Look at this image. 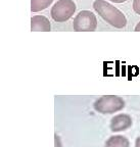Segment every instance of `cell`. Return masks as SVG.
<instances>
[{
  "label": "cell",
  "instance_id": "6da1fadb",
  "mask_svg": "<svg viewBox=\"0 0 140 147\" xmlns=\"http://www.w3.org/2000/svg\"><path fill=\"white\" fill-rule=\"evenodd\" d=\"M93 8L102 20L118 29H123L127 25V18L121 10L106 2V0H95Z\"/></svg>",
  "mask_w": 140,
  "mask_h": 147
},
{
  "label": "cell",
  "instance_id": "7a4b0ae2",
  "mask_svg": "<svg viewBox=\"0 0 140 147\" xmlns=\"http://www.w3.org/2000/svg\"><path fill=\"white\" fill-rule=\"evenodd\" d=\"M93 107L97 113L103 115L115 113L125 107V101L117 95H104L95 101Z\"/></svg>",
  "mask_w": 140,
  "mask_h": 147
},
{
  "label": "cell",
  "instance_id": "3957f363",
  "mask_svg": "<svg viewBox=\"0 0 140 147\" xmlns=\"http://www.w3.org/2000/svg\"><path fill=\"white\" fill-rule=\"evenodd\" d=\"M76 11V3L73 0H58L51 8V16L55 22L69 21Z\"/></svg>",
  "mask_w": 140,
  "mask_h": 147
},
{
  "label": "cell",
  "instance_id": "277c9868",
  "mask_svg": "<svg viewBox=\"0 0 140 147\" xmlns=\"http://www.w3.org/2000/svg\"><path fill=\"white\" fill-rule=\"evenodd\" d=\"M73 28L76 32H94L97 28V18L93 12L82 10L74 18Z\"/></svg>",
  "mask_w": 140,
  "mask_h": 147
},
{
  "label": "cell",
  "instance_id": "5b68a950",
  "mask_svg": "<svg viewBox=\"0 0 140 147\" xmlns=\"http://www.w3.org/2000/svg\"><path fill=\"white\" fill-rule=\"evenodd\" d=\"M132 126V119L129 115H118L110 119V128L113 132L125 131Z\"/></svg>",
  "mask_w": 140,
  "mask_h": 147
},
{
  "label": "cell",
  "instance_id": "8992f818",
  "mask_svg": "<svg viewBox=\"0 0 140 147\" xmlns=\"http://www.w3.org/2000/svg\"><path fill=\"white\" fill-rule=\"evenodd\" d=\"M31 31L32 32H50V22L44 16H32V18H31Z\"/></svg>",
  "mask_w": 140,
  "mask_h": 147
},
{
  "label": "cell",
  "instance_id": "52a82bcc",
  "mask_svg": "<svg viewBox=\"0 0 140 147\" xmlns=\"http://www.w3.org/2000/svg\"><path fill=\"white\" fill-rule=\"evenodd\" d=\"M106 147H130V142L125 136H112L106 140Z\"/></svg>",
  "mask_w": 140,
  "mask_h": 147
},
{
  "label": "cell",
  "instance_id": "ba28073f",
  "mask_svg": "<svg viewBox=\"0 0 140 147\" xmlns=\"http://www.w3.org/2000/svg\"><path fill=\"white\" fill-rule=\"evenodd\" d=\"M52 2L53 0H31V11H41L43 9L47 8Z\"/></svg>",
  "mask_w": 140,
  "mask_h": 147
},
{
  "label": "cell",
  "instance_id": "9c48e42d",
  "mask_svg": "<svg viewBox=\"0 0 140 147\" xmlns=\"http://www.w3.org/2000/svg\"><path fill=\"white\" fill-rule=\"evenodd\" d=\"M133 10L140 16V0H134L133 1Z\"/></svg>",
  "mask_w": 140,
  "mask_h": 147
},
{
  "label": "cell",
  "instance_id": "30bf717a",
  "mask_svg": "<svg viewBox=\"0 0 140 147\" xmlns=\"http://www.w3.org/2000/svg\"><path fill=\"white\" fill-rule=\"evenodd\" d=\"M54 142L55 147H62V142H60V138L57 135H54Z\"/></svg>",
  "mask_w": 140,
  "mask_h": 147
},
{
  "label": "cell",
  "instance_id": "8fae6325",
  "mask_svg": "<svg viewBox=\"0 0 140 147\" xmlns=\"http://www.w3.org/2000/svg\"><path fill=\"white\" fill-rule=\"evenodd\" d=\"M135 147H140V137H138L135 141Z\"/></svg>",
  "mask_w": 140,
  "mask_h": 147
},
{
  "label": "cell",
  "instance_id": "7c38bea8",
  "mask_svg": "<svg viewBox=\"0 0 140 147\" xmlns=\"http://www.w3.org/2000/svg\"><path fill=\"white\" fill-rule=\"evenodd\" d=\"M110 1L115 3H123V2H126L127 0H110Z\"/></svg>",
  "mask_w": 140,
  "mask_h": 147
},
{
  "label": "cell",
  "instance_id": "4fadbf2b",
  "mask_svg": "<svg viewBox=\"0 0 140 147\" xmlns=\"http://www.w3.org/2000/svg\"><path fill=\"white\" fill-rule=\"evenodd\" d=\"M135 31H136V32H140V22L137 24V25H136V27H135Z\"/></svg>",
  "mask_w": 140,
  "mask_h": 147
}]
</instances>
